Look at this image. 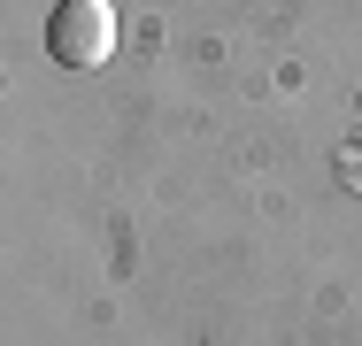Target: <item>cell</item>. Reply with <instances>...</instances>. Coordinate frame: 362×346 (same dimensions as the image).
I'll return each mask as SVG.
<instances>
[{"label":"cell","mask_w":362,"mask_h":346,"mask_svg":"<svg viewBox=\"0 0 362 346\" xmlns=\"http://www.w3.org/2000/svg\"><path fill=\"white\" fill-rule=\"evenodd\" d=\"M47 54L62 69H100L116 54V8L108 0H62L47 16Z\"/></svg>","instance_id":"obj_1"}]
</instances>
